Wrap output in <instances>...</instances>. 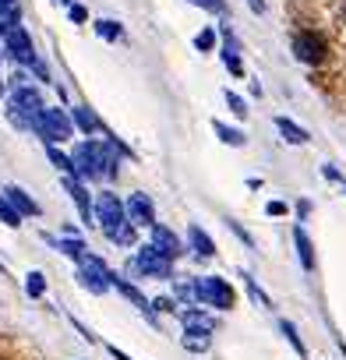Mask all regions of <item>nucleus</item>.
Returning a JSON list of instances; mask_svg holds the SVG:
<instances>
[{"instance_id":"nucleus-44","label":"nucleus","mask_w":346,"mask_h":360,"mask_svg":"<svg viewBox=\"0 0 346 360\" xmlns=\"http://www.w3.org/2000/svg\"><path fill=\"white\" fill-rule=\"evenodd\" d=\"M57 4H68V8H71V4H75V0H57Z\"/></svg>"},{"instance_id":"nucleus-25","label":"nucleus","mask_w":346,"mask_h":360,"mask_svg":"<svg viewBox=\"0 0 346 360\" xmlns=\"http://www.w3.org/2000/svg\"><path fill=\"white\" fill-rule=\"evenodd\" d=\"M106 240H110V244H117V248H134L138 233H134V226H131V223H124V226H120V230H113Z\"/></svg>"},{"instance_id":"nucleus-16","label":"nucleus","mask_w":346,"mask_h":360,"mask_svg":"<svg viewBox=\"0 0 346 360\" xmlns=\"http://www.w3.org/2000/svg\"><path fill=\"white\" fill-rule=\"evenodd\" d=\"M195 258H216V240L202 230V226H191L188 230V244H184Z\"/></svg>"},{"instance_id":"nucleus-12","label":"nucleus","mask_w":346,"mask_h":360,"mask_svg":"<svg viewBox=\"0 0 346 360\" xmlns=\"http://www.w3.org/2000/svg\"><path fill=\"white\" fill-rule=\"evenodd\" d=\"M124 216H127V223L138 230V226H155V205H152V198L148 195H141V191H134L127 202H124Z\"/></svg>"},{"instance_id":"nucleus-15","label":"nucleus","mask_w":346,"mask_h":360,"mask_svg":"<svg viewBox=\"0 0 346 360\" xmlns=\"http://www.w3.org/2000/svg\"><path fill=\"white\" fill-rule=\"evenodd\" d=\"M4 202H8L22 219H29V216H39V212H43V209H39V202H36V198H29L18 184H8V188H4Z\"/></svg>"},{"instance_id":"nucleus-45","label":"nucleus","mask_w":346,"mask_h":360,"mask_svg":"<svg viewBox=\"0 0 346 360\" xmlns=\"http://www.w3.org/2000/svg\"><path fill=\"white\" fill-rule=\"evenodd\" d=\"M342 25H346V8H342Z\"/></svg>"},{"instance_id":"nucleus-17","label":"nucleus","mask_w":346,"mask_h":360,"mask_svg":"<svg viewBox=\"0 0 346 360\" xmlns=\"http://www.w3.org/2000/svg\"><path fill=\"white\" fill-rule=\"evenodd\" d=\"M43 240L53 248V251H60L64 258H71V262H78L89 248H85V240L82 237H53V233H43Z\"/></svg>"},{"instance_id":"nucleus-42","label":"nucleus","mask_w":346,"mask_h":360,"mask_svg":"<svg viewBox=\"0 0 346 360\" xmlns=\"http://www.w3.org/2000/svg\"><path fill=\"white\" fill-rule=\"evenodd\" d=\"M0 99H8V82L0 78Z\"/></svg>"},{"instance_id":"nucleus-43","label":"nucleus","mask_w":346,"mask_h":360,"mask_svg":"<svg viewBox=\"0 0 346 360\" xmlns=\"http://www.w3.org/2000/svg\"><path fill=\"white\" fill-rule=\"evenodd\" d=\"M0 8H18V0H0Z\"/></svg>"},{"instance_id":"nucleus-2","label":"nucleus","mask_w":346,"mask_h":360,"mask_svg":"<svg viewBox=\"0 0 346 360\" xmlns=\"http://www.w3.org/2000/svg\"><path fill=\"white\" fill-rule=\"evenodd\" d=\"M43 92L39 89H32V85H22V89H15V92H8V106H4V113H8V120H11V127H18V131H32V120L43 113Z\"/></svg>"},{"instance_id":"nucleus-30","label":"nucleus","mask_w":346,"mask_h":360,"mask_svg":"<svg viewBox=\"0 0 346 360\" xmlns=\"http://www.w3.org/2000/svg\"><path fill=\"white\" fill-rule=\"evenodd\" d=\"M0 223H4V226H11V230H18L22 226V216L8 205V202H0Z\"/></svg>"},{"instance_id":"nucleus-3","label":"nucleus","mask_w":346,"mask_h":360,"mask_svg":"<svg viewBox=\"0 0 346 360\" xmlns=\"http://www.w3.org/2000/svg\"><path fill=\"white\" fill-rule=\"evenodd\" d=\"M191 297H195L198 307L205 304V307H212V311H230L233 300H237L233 286H230L226 279H219V276H198V279L191 283Z\"/></svg>"},{"instance_id":"nucleus-7","label":"nucleus","mask_w":346,"mask_h":360,"mask_svg":"<svg viewBox=\"0 0 346 360\" xmlns=\"http://www.w3.org/2000/svg\"><path fill=\"white\" fill-rule=\"evenodd\" d=\"M106 272H110V265H106L99 255L85 251V255L78 258V272H75V279H78V286H82V290H89V293L103 297V293L110 290V283H106Z\"/></svg>"},{"instance_id":"nucleus-21","label":"nucleus","mask_w":346,"mask_h":360,"mask_svg":"<svg viewBox=\"0 0 346 360\" xmlns=\"http://www.w3.org/2000/svg\"><path fill=\"white\" fill-rule=\"evenodd\" d=\"M212 131L219 134L223 145H233V148H244V145H248V138H244L241 127H230V124H223V120H212Z\"/></svg>"},{"instance_id":"nucleus-38","label":"nucleus","mask_w":346,"mask_h":360,"mask_svg":"<svg viewBox=\"0 0 346 360\" xmlns=\"http://www.w3.org/2000/svg\"><path fill=\"white\" fill-rule=\"evenodd\" d=\"M321 173H325V176H328V180H335V184H342V173H339V169H335V166H325V169H321Z\"/></svg>"},{"instance_id":"nucleus-29","label":"nucleus","mask_w":346,"mask_h":360,"mask_svg":"<svg viewBox=\"0 0 346 360\" xmlns=\"http://www.w3.org/2000/svg\"><path fill=\"white\" fill-rule=\"evenodd\" d=\"M148 307H152V314L155 311H162V314H177V297H155V300H148Z\"/></svg>"},{"instance_id":"nucleus-36","label":"nucleus","mask_w":346,"mask_h":360,"mask_svg":"<svg viewBox=\"0 0 346 360\" xmlns=\"http://www.w3.org/2000/svg\"><path fill=\"white\" fill-rule=\"evenodd\" d=\"M226 226H230V230H233V233H237V237L244 240V248H255V240H251V233H248V230H244V226H241L237 219H226Z\"/></svg>"},{"instance_id":"nucleus-35","label":"nucleus","mask_w":346,"mask_h":360,"mask_svg":"<svg viewBox=\"0 0 346 360\" xmlns=\"http://www.w3.org/2000/svg\"><path fill=\"white\" fill-rule=\"evenodd\" d=\"M68 18H71L75 25H85V22H89V11H85L82 4H71V8H68Z\"/></svg>"},{"instance_id":"nucleus-1","label":"nucleus","mask_w":346,"mask_h":360,"mask_svg":"<svg viewBox=\"0 0 346 360\" xmlns=\"http://www.w3.org/2000/svg\"><path fill=\"white\" fill-rule=\"evenodd\" d=\"M117 145L113 141H82L71 155V166H75V180L89 184V180H117Z\"/></svg>"},{"instance_id":"nucleus-18","label":"nucleus","mask_w":346,"mask_h":360,"mask_svg":"<svg viewBox=\"0 0 346 360\" xmlns=\"http://www.w3.org/2000/svg\"><path fill=\"white\" fill-rule=\"evenodd\" d=\"M293 244H297L300 269H304V272H314V244H311V237L304 233V226H297V230H293Z\"/></svg>"},{"instance_id":"nucleus-41","label":"nucleus","mask_w":346,"mask_h":360,"mask_svg":"<svg viewBox=\"0 0 346 360\" xmlns=\"http://www.w3.org/2000/svg\"><path fill=\"white\" fill-rule=\"evenodd\" d=\"M251 4V11H258V15H265V0H248Z\"/></svg>"},{"instance_id":"nucleus-31","label":"nucleus","mask_w":346,"mask_h":360,"mask_svg":"<svg viewBox=\"0 0 346 360\" xmlns=\"http://www.w3.org/2000/svg\"><path fill=\"white\" fill-rule=\"evenodd\" d=\"M226 106L233 110V117H241V120L248 117V103H244V99H241L237 92H230V89H226Z\"/></svg>"},{"instance_id":"nucleus-20","label":"nucleus","mask_w":346,"mask_h":360,"mask_svg":"<svg viewBox=\"0 0 346 360\" xmlns=\"http://www.w3.org/2000/svg\"><path fill=\"white\" fill-rule=\"evenodd\" d=\"M276 127H279L283 141H290V145H307V141H311V134H307L300 124H293L290 117H276Z\"/></svg>"},{"instance_id":"nucleus-4","label":"nucleus","mask_w":346,"mask_h":360,"mask_svg":"<svg viewBox=\"0 0 346 360\" xmlns=\"http://www.w3.org/2000/svg\"><path fill=\"white\" fill-rule=\"evenodd\" d=\"M124 272H127L131 279H173V262L162 258L159 251H152V248L145 244V248H138V251L127 258Z\"/></svg>"},{"instance_id":"nucleus-22","label":"nucleus","mask_w":346,"mask_h":360,"mask_svg":"<svg viewBox=\"0 0 346 360\" xmlns=\"http://www.w3.org/2000/svg\"><path fill=\"white\" fill-rule=\"evenodd\" d=\"M237 276H241V283H244V290H248V297H251V300H255L258 307H272V300H269V293H265V290H262V286L255 283V276H251V272H244V269H241Z\"/></svg>"},{"instance_id":"nucleus-37","label":"nucleus","mask_w":346,"mask_h":360,"mask_svg":"<svg viewBox=\"0 0 346 360\" xmlns=\"http://www.w3.org/2000/svg\"><path fill=\"white\" fill-rule=\"evenodd\" d=\"M286 212H290L286 202H269V205H265V216H286Z\"/></svg>"},{"instance_id":"nucleus-14","label":"nucleus","mask_w":346,"mask_h":360,"mask_svg":"<svg viewBox=\"0 0 346 360\" xmlns=\"http://www.w3.org/2000/svg\"><path fill=\"white\" fill-rule=\"evenodd\" d=\"M64 191H68V195H71V202L78 205L82 223H85V226H92V198H89V188L82 184V180H75V176H64Z\"/></svg>"},{"instance_id":"nucleus-26","label":"nucleus","mask_w":346,"mask_h":360,"mask_svg":"<svg viewBox=\"0 0 346 360\" xmlns=\"http://www.w3.org/2000/svg\"><path fill=\"white\" fill-rule=\"evenodd\" d=\"M46 155H50V162H53V166H57L64 176H71V173H75V166H71V155H64L57 145H46Z\"/></svg>"},{"instance_id":"nucleus-8","label":"nucleus","mask_w":346,"mask_h":360,"mask_svg":"<svg viewBox=\"0 0 346 360\" xmlns=\"http://www.w3.org/2000/svg\"><path fill=\"white\" fill-rule=\"evenodd\" d=\"M293 57H297L300 64H307V68H321V64L328 60V43H325V36L314 32V29H300V32L293 36Z\"/></svg>"},{"instance_id":"nucleus-11","label":"nucleus","mask_w":346,"mask_h":360,"mask_svg":"<svg viewBox=\"0 0 346 360\" xmlns=\"http://www.w3.org/2000/svg\"><path fill=\"white\" fill-rule=\"evenodd\" d=\"M148 230H152V237H148V248H152V251H159V255L169 258V262H177V258L184 255V240L173 233L169 226H159V223H155V226H148Z\"/></svg>"},{"instance_id":"nucleus-40","label":"nucleus","mask_w":346,"mask_h":360,"mask_svg":"<svg viewBox=\"0 0 346 360\" xmlns=\"http://www.w3.org/2000/svg\"><path fill=\"white\" fill-rule=\"evenodd\" d=\"M106 349H110V356H113V360H131V356H127V353H120L117 346H106Z\"/></svg>"},{"instance_id":"nucleus-27","label":"nucleus","mask_w":346,"mask_h":360,"mask_svg":"<svg viewBox=\"0 0 346 360\" xmlns=\"http://www.w3.org/2000/svg\"><path fill=\"white\" fill-rule=\"evenodd\" d=\"M279 332H283V335L290 339V346H293V349H297L300 356H307V346L300 342V335H297V328H293V321H286V318H279Z\"/></svg>"},{"instance_id":"nucleus-6","label":"nucleus","mask_w":346,"mask_h":360,"mask_svg":"<svg viewBox=\"0 0 346 360\" xmlns=\"http://www.w3.org/2000/svg\"><path fill=\"white\" fill-rule=\"evenodd\" d=\"M92 223L103 230V237H110L113 230H120V226L127 223L124 202H120L113 191H99V198L92 202Z\"/></svg>"},{"instance_id":"nucleus-34","label":"nucleus","mask_w":346,"mask_h":360,"mask_svg":"<svg viewBox=\"0 0 346 360\" xmlns=\"http://www.w3.org/2000/svg\"><path fill=\"white\" fill-rule=\"evenodd\" d=\"M29 71H32V75H36V78H39V82H46V85H50V82H53V78H50V68H46V64H43V60H39V57H36V60H32V64H29Z\"/></svg>"},{"instance_id":"nucleus-24","label":"nucleus","mask_w":346,"mask_h":360,"mask_svg":"<svg viewBox=\"0 0 346 360\" xmlns=\"http://www.w3.org/2000/svg\"><path fill=\"white\" fill-rule=\"evenodd\" d=\"M96 32H99V39H106V43H117V39L124 36L120 22H110V18H99V22H96Z\"/></svg>"},{"instance_id":"nucleus-19","label":"nucleus","mask_w":346,"mask_h":360,"mask_svg":"<svg viewBox=\"0 0 346 360\" xmlns=\"http://www.w3.org/2000/svg\"><path fill=\"white\" fill-rule=\"evenodd\" d=\"M68 117H71V124H75V127H78L82 134H96V131H103L99 117H96V113H92L89 106H75V110H71Z\"/></svg>"},{"instance_id":"nucleus-47","label":"nucleus","mask_w":346,"mask_h":360,"mask_svg":"<svg viewBox=\"0 0 346 360\" xmlns=\"http://www.w3.org/2000/svg\"><path fill=\"white\" fill-rule=\"evenodd\" d=\"M0 202H4V195H0Z\"/></svg>"},{"instance_id":"nucleus-9","label":"nucleus","mask_w":346,"mask_h":360,"mask_svg":"<svg viewBox=\"0 0 346 360\" xmlns=\"http://www.w3.org/2000/svg\"><path fill=\"white\" fill-rule=\"evenodd\" d=\"M4 43H0V50H4V57H11L18 68H29L32 60H36V46H32V36L22 29V25H15V29H8L4 36H0Z\"/></svg>"},{"instance_id":"nucleus-23","label":"nucleus","mask_w":346,"mask_h":360,"mask_svg":"<svg viewBox=\"0 0 346 360\" xmlns=\"http://www.w3.org/2000/svg\"><path fill=\"white\" fill-rule=\"evenodd\" d=\"M25 293H29L32 300H39V297H46V276H43L39 269H32V272L25 276Z\"/></svg>"},{"instance_id":"nucleus-33","label":"nucleus","mask_w":346,"mask_h":360,"mask_svg":"<svg viewBox=\"0 0 346 360\" xmlns=\"http://www.w3.org/2000/svg\"><path fill=\"white\" fill-rule=\"evenodd\" d=\"M223 60H226V68H230V75H233V78H244V64H241V57H237V53H223Z\"/></svg>"},{"instance_id":"nucleus-46","label":"nucleus","mask_w":346,"mask_h":360,"mask_svg":"<svg viewBox=\"0 0 346 360\" xmlns=\"http://www.w3.org/2000/svg\"><path fill=\"white\" fill-rule=\"evenodd\" d=\"M0 60H4V50H0Z\"/></svg>"},{"instance_id":"nucleus-13","label":"nucleus","mask_w":346,"mask_h":360,"mask_svg":"<svg viewBox=\"0 0 346 360\" xmlns=\"http://www.w3.org/2000/svg\"><path fill=\"white\" fill-rule=\"evenodd\" d=\"M181 325H184V335H212L219 328L216 314H209L205 307H188V311H177Z\"/></svg>"},{"instance_id":"nucleus-39","label":"nucleus","mask_w":346,"mask_h":360,"mask_svg":"<svg viewBox=\"0 0 346 360\" xmlns=\"http://www.w3.org/2000/svg\"><path fill=\"white\" fill-rule=\"evenodd\" d=\"M297 216H300V219H307V216H311V202H307V198H304V202H297Z\"/></svg>"},{"instance_id":"nucleus-48","label":"nucleus","mask_w":346,"mask_h":360,"mask_svg":"<svg viewBox=\"0 0 346 360\" xmlns=\"http://www.w3.org/2000/svg\"><path fill=\"white\" fill-rule=\"evenodd\" d=\"M342 191H346V184H342Z\"/></svg>"},{"instance_id":"nucleus-10","label":"nucleus","mask_w":346,"mask_h":360,"mask_svg":"<svg viewBox=\"0 0 346 360\" xmlns=\"http://www.w3.org/2000/svg\"><path fill=\"white\" fill-rule=\"evenodd\" d=\"M106 283H110V290H117V293H120L127 304H134V307H138V311H141V314H145L152 325H159V318L152 314V307H148V300H145V293H141V290H138L131 279H124L120 272H113V269H110V272H106Z\"/></svg>"},{"instance_id":"nucleus-28","label":"nucleus","mask_w":346,"mask_h":360,"mask_svg":"<svg viewBox=\"0 0 346 360\" xmlns=\"http://www.w3.org/2000/svg\"><path fill=\"white\" fill-rule=\"evenodd\" d=\"M181 346H184L188 353H205V349L212 346V339H209V335H184Z\"/></svg>"},{"instance_id":"nucleus-5","label":"nucleus","mask_w":346,"mask_h":360,"mask_svg":"<svg viewBox=\"0 0 346 360\" xmlns=\"http://www.w3.org/2000/svg\"><path fill=\"white\" fill-rule=\"evenodd\" d=\"M32 131L43 138V145H57V141H68L75 138V124L64 110H53V106H43V113L32 120Z\"/></svg>"},{"instance_id":"nucleus-32","label":"nucleus","mask_w":346,"mask_h":360,"mask_svg":"<svg viewBox=\"0 0 346 360\" xmlns=\"http://www.w3.org/2000/svg\"><path fill=\"white\" fill-rule=\"evenodd\" d=\"M195 46H198L202 53H209V50L216 46V32H212V29H202V32L195 36Z\"/></svg>"}]
</instances>
